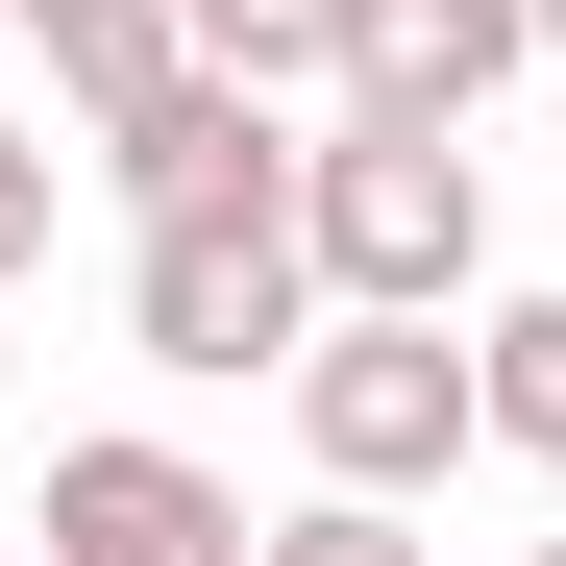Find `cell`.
Segmentation results:
<instances>
[{
    "label": "cell",
    "instance_id": "8",
    "mask_svg": "<svg viewBox=\"0 0 566 566\" xmlns=\"http://www.w3.org/2000/svg\"><path fill=\"white\" fill-rule=\"evenodd\" d=\"M172 50H222V74H271V99H321V74H345V0H172Z\"/></svg>",
    "mask_w": 566,
    "mask_h": 566
},
{
    "label": "cell",
    "instance_id": "10",
    "mask_svg": "<svg viewBox=\"0 0 566 566\" xmlns=\"http://www.w3.org/2000/svg\"><path fill=\"white\" fill-rule=\"evenodd\" d=\"M271 566H419V517H395V493H345V468H321V493L271 517Z\"/></svg>",
    "mask_w": 566,
    "mask_h": 566
},
{
    "label": "cell",
    "instance_id": "13",
    "mask_svg": "<svg viewBox=\"0 0 566 566\" xmlns=\"http://www.w3.org/2000/svg\"><path fill=\"white\" fill-rule=\"evenodd\" d=\"M517 566H566V542H517Z\"/></svg>",
    "mask_w": 566,
    "mask_h": 566
},
{
    "label": "cell",
    "instance_id": "7",
    "mask_svg": "<svg viewBox=\"0 0 566 566\" xmlns=\"http://www.w3.org/2000/svg\"><path fill=\"white\" fill-rule=\"evenodd\" d=\"M468 395H493L517 468H566V296H493V321H468Z\"/></svg>",
    "mask_w": 566,
    "mask_h": 566
},
{
    "label": "cell",
    "instance_id": "1",
    "mask_svg": "<svg viewBox=\"0 0 566 566\" xmlns=\"http://www.w3.org/2000/svg\"><path fill=\"white\" fill-rule=\"evenodd\" d=\"M124 345L148 369H296L321 345V222L296 198H148L124 222Z\"/></svg>",
    "mask_w": 566,
    "mask_h": 566
},
{
    "label": "cell",
    "instance_id": "6",
    "mask_svg": "<svg viewBox=\"0 0 566 566\" xmlns=\"http://www.w3.org/2000/svg\"><path fill=\"white\" fill-rule=\"evenodd\" d=\"M517 50H542V0H345V74H321V99L345 124H468Z\"/></svg>",
    "mask_w": 566,
    "mask_h": 566
},
{
    "label": "cell",
    "instance_id": "2",
    "mask_svg": "<svg viewBox=\"0 0 566 566\" xmlns=\"http://www.w3.org/2000/svg\"><path fill=\"white\" fill-rule=\"evenodd\" d=\"M296 222H321V296H468L493 271V172H468V124H321L296 148Z\"/></svg>",
    "mask_w": 566,
    "mask_h": 566
},
{
    "label": "cell",
    "instance_id": "5",
    "mask_svg": "<svg viewBox=\"0 0 566 566\" xmlns=\"http://www.w3.org/2000/svg\"><path fill=\"white\" fill-rule=\"evenodd\" d=\"M50 566H271V517L222 493V468H172V443H50V517H25Z\"/></svg>",
    "mask_w": 566,
    "mask_h": 566
},
{
    "label": "cell",
    "instance_id": "11",
    "mask_svg": "<svg viewBox=\"0 0 566 566\" xmlns=\"http://www.w3.org/2000/svg\"><path fill=\"white\" fill-rule=\"evenodd\" d=\"M0 271H50V124H0Z\"/></svg>",
    "mask_w": 566,
    "mask_h": 566
},
{
    "label": "cell",
    "instance_id": "12",
    "mask_svg": "<svg viewBox=\"0 0 566 566\" xmlns=\"http://www.w3.org/2000/svg\"><path fill=\"white\" fill-rule=\"evenodd\" d=\"M542 50H566V0H542Z\"/></svg>",
    "mask_w": 566,
    "mask_h": 566
},
{
    "label": "cell",
    "instance_id": "4",
    "mask_svg": "<svg viewBox=\"0 0 566 566\" xmlns=\"http://www.w3.org/2000/svg\"><path fill=\"white\" fill-rule=\"evenodd\" d=\"M99 172H124V222H148V198H296V124H271V74L148 50L124 99H99Z\"/></svg>",
    "mask_w": 566,
    "mask_h": 566
},
{
    "label": "cell",
    "instance_id": "9",
    "mask_svg": "<svg viewBox=\"0 0 566 566\" xmlns=\"http://www.w3.org/2000/svg\"><path fill=\"white\" fill-rule=\"evenodd\" d=\"M0 25L50 50V99H124V74L172 50V0H0Z\"/></svg>",
    "mask_w": 566,
    "mask_h": 566
},
{
    "label": "cell",
    "instance_id": "3",
    "mask_svg": "<svg viewBox=\"0 0 566 566\" xmlns=\"http://www.w3.org/2000/svg\"><path fill=\"white\" fill-rule=\"evenodd\" d=\"M296 443L345 468V493H443V468L493 443V395H468V345H443L419 296H321V345H296Z\"/></svg>",
    "mask_w": 566,
    "mask_h": 566
}]
</instances>
